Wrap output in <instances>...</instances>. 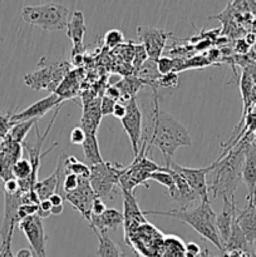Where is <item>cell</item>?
<instances>
[{
  "label": "cell",
  "mask_w": 256,
  "mask_h": 257,
  "mask_svg": "<svg viewBox=\"0 0 256 257\" xmlns=\"http://www.w3.org/2000/svg\"><path fill=\"white\" fill-rule=\"evenodd\" d=\"M103 118L100 112V99L88 103V107L84 108V113L82 117V128L85 133L97 135L100 119Z\"/></svg>",
  "instance_id": "obj_20"
},
{
  "label": "cell",
  "mask_w": 256,
  "mask_h": 257,
  "mask_svg": "<svg viewBox=\"0 0 256 257\" xmlns=\"http://www.w3.org/2000/svg\"><path fill=\"white\" fill-rule=\"evenodd\" d=\"M14 257H35V255L32 250H28V248H22V250H19L17 253H15Z\"/></svg>",
  "instance_id": "obj_46"
},
{
  "label": "cell",
  "mask_w": 256,
  "mask_h": 257,
  "mask_svg": "<svg viewBox=\"0 0 256 257\" xmlns=\"http://www.w3.org/2000/svg\"><path fill=\"white\" fill-rule=\"evenodd\" d=\"M124 42V34L118 29H110L105 33L104 43L108 48H115Z\"/></svg>",
  "instance_id": "obj_31"
},
{
  "label": "cell",
  "mask_w": 256,
  "mask_h": 257,
  "mask_svg": "<svg viewBox=\"0 0 256 257\" xmlns=\"http://www.w3.org/2000/svg\"><path fill=\"white\" fill-rule=\"evenodd\" d=\"M242 182L247 187V202H253L256 193V141L253 138L246 141Z\"/></svg>",
  "instance_id": "obj_14"
},
{
  "label": "cell",
  "mask_w": 256,
  "mask_h": 257,
  "mask_svg": "<svg viewBox=\"0 0 256 257\" xmlns=\"http://www.w3.org/2000/svg\"><path fill=\"white\" fill-rule=\"evenodd\" d=\"M82 147H83V151H84L85 160L89 162L90 166H95L104 162V161H103L102 155H100L99 143H98L97 135H89V133H85V141L83 142Z\"/></svg>",
  "instance_id": "obj_23"
},
{
  "label": "cell",
  "mask_w": 256,
  "mask_h": 257,
  "mask_svg": "<svg viewBox=\"0 0 256 257\" xmlns=\"http://www.w3.org/2000/svg\"><path fill=\"white\" fill-rule=\"evenodd\" d=\"M57 185H58V181H57V173L54 172L52 173V176H49L48 178L42 181H38L34 186V192L37 193L38 198L39 201H44L48 200L53 193L57 192Z\"/></svg>",
  "instance_id": "obj_25"
},
{
  "label": "cell",
  "mask_w": 256,
  "mask_h": 257,
  "mask_svg": "<svg viewBox=\"0 0 256 257\" xmlns=\"http://www.w3.org/2000/svg\"><path fill=\"white\" fill-rule=\"evenodd\" d=\"M67 165H68V170H69V173H73V175L78 176V177L88 178V180H89L90 167H88L85 163L78 161L74 156L68 155Z\"/></svg>",
  "instance_id": "obj_30"
},
{
  "label": "cell",
  "mask_w": 256,
  "mask_h": 257,
  "mask_svg": "<svg viewBox=\"0 0 256 257\" xmlns=\"http://www.w3.org/2000/svg\"><path fill=\"white\" fill-rule=\"evenodd\" d=\"M2 251H3V247H0V255H2Z\"/></svg>",
  "instance_id": "obj_51"
},
{
  "label": "cell",
  "mask_w": 256,
  "mask_h": 257,
  "mask_svg": "<svg viewBox=\"0 0 256 257\" xmlns=\"http://www.w3.org/2000/svg\"><path fill=\"white\" fill-rule=\"evenodd\" d=\"M248 138H243L236 147L227 148L225 153L215 161L216 166L208 185V193L212 197L235 198V192L242 182V167L245 158V146Z\"/></svg>",
  "instance_id": "obj_2"
},
{
  "label": "cell",
  "mask_w": 256,
  "mask_h": 257,
  "mask_svg": "<svg viewBox=\"0 0 256 257\" xmlns=\"http://www.w3.org/2000/svg\"><path fill=\"white\" fill-rule=\"evenodd\" d=\"M63 102H64V100H63L62 98L58 97L57 94H50L48 95V97L35 102L34 104L28 107L27 109L13 114L12 117L9 118V123L10 124H14V123L25 122V120L30 119H40V118L44 117L49 110L58 107V104H63Z\"/></svg>",
  "instance_id": "obj_13"
},
{
  "label": "cell",
  "mask_w": 256,
  "mask_h": 257,
  "mask_svg": "<svg viewBox=\"0 0 256 257\" xmlns=\"http://www.w3.org/2000/svg\"><path fill=\"white\" fill-rule=\"evenodd\" d=\"M253 203L256 205V193H255V197H253Z\"/></svg>",
  "instance_id": "obj_49"
},
{
  "label": "cell",
  "mask_w": 256,
  "mask_h": 257,
  "mask_svg": "<svg viewBox=\"0 0 256 257\" xmlns=\"http://www.w3.org/2000/svg\"><path fill=\"white\" fill-rule=\"evenodd\" d=\"M156 63H157V70L161 75L170 74V73H172L173 69H175V62H173V58L161 57Z\"/></svg>",
  "instance_id": "obj_33"
},
{
  "label": "cell",
  "mask_w": 256,
  "mask_h": 257,
  "mask_svg": "<svg viewBox=\"0 0 256 257\" xmlns=\"http://www.w3.org/2000/svg\"><path fill=\"white\" fill-rule=\"evenodd\" d=\"M18 226H19V230L27 237L35 257H47L45 245H47L48 237L44 232L42 218L38 217L37 215L29 216V217L20 221Z\"/></svg>",
  "instance_id": "obj_10"
},
{
  "label": "cell",
  "mask_w": 256,
  "mask_h": 257,
  "mask_svg": "<svg viewBox=\"0 0 256 257\" xmlns=\"http://www.w3.org/2000/svg\"><path fill=\"white\" fill-rule=\"evenodd\" d=\"M125 171V166L118 162H102L90 166L89 183L98 198H113L119 188V180Z\"/></svg>",
  "instance_id": "obj_6"
},
{
  "label": "cell",
  "mask_w": 256,
  "mask_h": 257,
  "mask_svg": "<svg viewBox=\"0 0 256 257\" xmlns=\"http://www.w3.org/2000/svg\"><path fill=\"white\" fill-rule=\"evenodd\" d=\"M45 60L47 63L40 59L38 63L39 69L25 74L23 79L25 85L32 88L33 90H49L52 94H54L64 78L70 73V63L50 62V59L47 58Z\"/></svg>",
  "instance_id": "obj_5"
},
{
  "label": "cell",
  "mask_w": 256,
  "mask_h": 257,
  "mask_svg": "<svg viewBox=\"0 0 256 257\" xmlns=\"http://www.w3.org/2000/svg\"><path fill=\"white\" fill-rule=\"evenodd\" d=\"M3 190H4V193H9V195H14V193L20 192V191H19V182H18V180H15L14 177L9 178V180L4 181V185H3Z\"/></svg>",
  "instance_id": "obj_39"
},
{
  "label": "cell",
  "mask_w": 256,
  "mask_h": 257,
  "mask_svg": "<svg viewBox=\"0 0 256 257\" xmlns=\"http://www.w3.org/2000/svg\"><path fill=\"white\" fill-rule=\"evenodd\" d=\"M120 92V100L119 103L127 104L132 98H135V94L141 89L142 83L138 80L137 77H125L120 82L114 84Z\"/></svg>",
  "instance_id": "obj_24"
},
{
  "label": "cell",
  "mask_w": 256,
  "mask_h": 257,
  "mask_svg": "<svg viewBox=\"0 0 256 257\" xmlns=\"http://www.w3.org/2000/svg\"><path fill=\"white\" fill-rule=\"evenodd\" d=\"M253 140L256 141V131H255V136H253Z\"/></svg>",
  "instance_id": "obj_50"
},
{
  "label": "cell",
  "mask_w": 256,
  "mask_h": 257,
  "mask_svg": "<svg viewBox=\"0 0 256 257\" xmlns=\"http://www.w3.org/2000/svg\"><path fill=\"white\" fill-rule=\"evenodd\" d=\"M84 62V54H72L70 55V64L74 67H80Z\"/></svg>",
  "instance_id": "obj_43"
},
{
  "label": "cell",
  "mask_w": 256,
  "mask_h": 257,
  "mask_svg": "<svg viewBox=\"0 0 256 257\" xmlns=\"http://www.w3.org/2000/svg\"><path fill=\"white\" fill-rule=\"evenodd\" d=\"M160 73L157 70V63L156 60L147 59L142 64V67L137 70V78L142 84H148L152 88V92H155L156 87H157L158 78H160Z\"/></svg>",
  "instance_id": "obj_22"
},
{
  "label": "cell",
  "mask_w": 256,
  "mask_h": 257,
  "mask_svg": "<svg viewBox=\"0 0 256 257\" xmlns=\"http://www.w3.org/2000/svg\"><path fill=\"white\" fill-rule=\"evenodd\" d=\"M39 119H30V120H25V122H19V123H14L12 124V128L9 131V138L12 142L14 143H23L24 141L25 136L27 133L29 132L30 128L34 127L35 124L38 123Z\"/></svg>",
  "instance_id": "obj_28"
},
{
  "label": "cell",
  "mask_w": 256,
  "mask_h": 257,
  "mask_svg": "<svg viewBox=\"0 0 256 257\" xmlns=\"http://www.w3.org/2000/svg\"><path fill=\"white\" fill-rule=\"evenodd\" d=\"M52 203L49 202V200H44V201H40L39 206H38V212L37 216L39 218H47L49 217L52 213H50V210H52Z\"/></svg>",
  "instance_id": "obj_38"
},
{
  "label": "cell",
  "mask_w": 256,
  "mask_h": 257,
  "mask_svg": "<svg viewBox=\"0 0 256 257\" xmlns=\"http://www.w3.org/2000/svg\"><path fill=\"white\" fill-rule=\"evenodd\" d=\"M145 133L142 143L147 146V150L152 146L158 148L162 153L166 166L172 162L173 155L178 148L192 145L187 128L183 127L172 115L160 110L156 92H153V112Z\"/></svg>",
  "instance_id": "obj_1"
},
{
  "label": "cell",
  "mask_w": 256,
  "mask_h": 257,
  "mask_svg": "<svg viewBox=\"0 0 256 257\" xmlns=\"http://www.w3.org/2000/svg\"><path fill=\"white\" fill-rule=\"evenodd\" d=\"M69 9L58 3L43 5H28L22 9V19L25 23L40 28L45 32H58L67 28Z\"/></svg>",
  "instance_id": "obj_4"
},
{
  "label": "cell",
  "mask_w": 256,
  "mask_h": 257,
  "mask_svg": "<svg viewBox=\"0 0 256 257\" xmlns=\"http://www.w3.org/2000/svg\"><path fill=\"white\" fill-rule=\"evenodd\" d=\"M12 173H13V177L18 181L28 180V178H30L32 183L35 186L34 181H33V167L32 165H30L29 160H25V158H20V160H18L17 162L13 165Z\"/></svg>",
  "instance_id": "obj_29"
},
{
  "label": "cell",
  "mask_w": 256,
  "mask_h": 257,
  "mask_svg": "<svg viewBox=\"0 0 256 257\" xmlns=\"http://www.w3.org/2000/svg\"><path fill=\"white\" fill-rule=\"evenodd\" d=\"M178 85V74L177 73H170L166 75H160L157 82V87L163 88H176Z\"/></svg>",
  "instance_id": "obj_34"
},
{
  "label": "cell",
  "mask_w": 256,
  "mask_h": 257,
  "mask_svg": "<svg viewBox=\"0 0 256 257\" xmlns=\"http://www.w3.org/2000/svg\"><path fill=\"white\" fill-rule=\"evenodd\" d=\"M216 162H212L210 166L203 168H191L183 167L176 162H171L166 167H170L171 170L176 171L178 175L183 177V180L190 185V187L195 191L201 198V202H210L208 200V182L207 177L215 168Z\"/></svg>",
  "instance_id": "obj_8"
},
{
  "label": "cell",
  "mask_w": 256,
  "mask_h": 257,
  "mask_svg": "<svg viewBox=\"0 0 256 257\" xmlns=\"http://www.w3.org/2000/svg\"><path fill=\"white\" fill-rule=\"evenodd\" d=\"M236 222L240 226L241 231L245 235L248 245L253 246L256 241V205L253 202H247L245 208L237 210Z\"/></svg>",
  "instance_id": "obj_17"
},
{
  "label": "cell",
  "mask_w": 256,
  "mask_h": 257,
  "mask_svg": "<svg viewBox=\"0 0 256 257\" xmlns=\"http://www.w3.org/2000/svg\"><path fill=\"white\" fill-rule=\"evenodd\" d=\"M65 30H67V37L72 40L73 48L84 47L83 39L87 32V27H85L84 14L82 10H74L70 14Z\"/></svg>",
  "instance_id": "obj_18"
},
{
  "label": "cell",
  "mask_w": 256,
  "mask_h": 257,
  "mask_svg": "<svg viewBox=\"0 0 256 257\" xmlns=\"http://www.w3.org/2000/svg\"><path fill=\"white\" fill-rule=\"evenodd\" d=\"M105 210H107V207H105V203L103 202V200H100V198L97 197L94 201H93L92 210H90L92 216H100L102 213H104ZM92 216H90V217H92Z\"/></svg>",
  "instance_id": "obj_40"
},
{
  "label": "cell",
  "mask_w": 256,
  "mask_h": 257,
  "mask_svg": "<svg viewBox=\"0 0 256 257\" xmlns=\"http://www.w3.org/2000/svg\"><path fill=\"white\" fill-rule=\"evenodd\" d=\"M105 97H108L109 99L114 100V102H119L120 100V92L118 90V88L115 85H110L107 89V93H105Z\"/></svg>",
  "instance_id": "obj_42"
},
{
  "label": "cell",
  "mask_w": 256,
  "mask_h": 257,
  "mask_svg": "<svg viewBox=\"0 0 256 257\" xmlns=\"http://www.w3.org/2000/svg\"><path fill=\"white\" fill-rule=\"evenodd\" d=\"M137 34L141 44L146 49L148 59L157 62L161 58V54L166 47V43H167L168 38L172 35V33L165 32V30L153 27H147V25H140V27H137Z\"/></svg>",
  "instance_id": "obj_9"
},
{
  "label": "cell",
  "mask_w": 256,
  "mask_h": 257,
  "mask_svg": "<svg viewBox=\"0 0 256 257\" xmlns=\"http://www.w3.org/2000/svg\"><path fill=\"white\" fill-rule=\"evenodd\" d=\"M208 64H210V62H208L207 58H205L203 55H200V57L196 55V57H192L188 60H186L185 69H187V68H202Z\"/></svg>",
  "instance_id": "obj_35"
},
{
  "label": "cell",
  "mask_w": 256,
  "mask_h": 257,
  "mask_svg": "<svg viewBox=\"0 0 256 257\" xmlns=\"http://www.w3.org/2000/svg\"><path fill=\"white\" fill-rule=\"evenodd\" d=\"M95 198L97 196L90 187L89 180L83 177H79V185L77 190L65 193L64 196V200H67L88 222L90 221V216H92L90 210H92V203Z\"/></svg>",
  "instance_id": "obj_12"
},
{
  "label": "cell",
  "mask_w": 256,
  "mask_h": 257,
  "mask_svg": "<svg viewBox=\"0 0 256 257\" xmlns=\"http://www.w3.org/2000/svg\"><path fill=\"white\" fill-rule=\"evenodd\" d=\"M69 141L72 145H83L85 141V132L82 127L73 128L69 135Z\"/></svg>",
  "instance_id": "obj_36"
},
{
  "label": "cell",
  "mask_w": 256,
  "mask_h": 257,
  "mask_svg": "<svg viewBox=\"0 0 256 257\" xmlns=\"http://www.w3.org/2000/svg\"><path fill=\"white\" fill-rule=\"evenodd\" d=\"M141 145L142 146L140 148V152H138V155L136 156L131 165L125 166L124 173H123L119 180V187L132 193L133 190L140 185H145L148 188V185H146V182L148 181L151 173L162 171L165 168L151 161L147 157V146L145 143H141Z\"/></svg>",
  "instance_id": "obj_7"
},
{
  "label": "cell",
  "mask_w": 256,
  "mask_h": 257,
  "mask_svg": "<svg viewBox=\"0 0 256 257\" xmlns=\"http://www.w3.org/2000/svg\"><path fill=\"white\" fill-rule=\"evenodd\" d=\"M48 200H49V202L52 203V206H60L64 203V197L60 196L59 193H53Z\"/></svg>",
  "instance_id": "obj_44"
},
{
  "label": "cell",
  "mask_w": 256,
  "mask_h": 257,
  "mask_svg": "<svg viewBox=\"0 0 256 257\" xmlns=\"http://www.w3.org/2000/svg\"><path fill=\"white\" fill-rule=\"evenodd\" d=\"M148 180L156 181V182H158V183H161L162 186H165V187L168 190V195H170V197L172 198L173 201L177 200L178 192H177V188H176L175 181H173L172 176H171V173L168 172V170L166 166L162 171H157V172L151 173L150 177H148Z\"/></svg>",
  "instance_id": "obj_27"
},
{
  "label": "cell",
  "mask_w": 256,
  "mask_h": 257,
  "mask_svg": "<svg viewBox=\"0 0 256 257\" xmlns=\"http://www.w3.org/2000/svg\"><path fill=\"white\" fill-rule=\"evenodd\" d=\"M236 215H237V207H236L235 198H232V200L223 198L222 211L216 218V225H217L218 235H220L223 248H225V245L227 243L228 238H230L232 225L236 220Z\"/></svg>",
  "instance_id": "obj_15"
},
{
  "label": "cell",
  "mask_w": 256,
  "mask_h": 257,
  "mask_svg": "<svg viewBox=\"0 0 256 257\" xmlns=\"http://www.w3.org/2000/svg\"><path fill=\"white\" fill-rule=\"evenodd\" d=\"M127 114V104H123V103H115L114 109H113V117L117 118V119L122 120L123 118Z\"/></svg>",
  "instance_id": "obj_41"
},
{
  "label": "cell",
  "mask_w": 256,
  "mask_h": 257,
  "mask_svg": "<svg viewBox=\"0 0 256 257\" xmlns=\"http://www.w3.org/2000/svg\"><path fill=\"white\" fill-rule=\"evenodd\" d=\"M147 59H148V55L147 53H146V49L143 48V45L142 44L136 45L135 49H133V60H132L133 68H135L136 70H138Z\"/></svg>",
  "instance_id": "obj_32"
},
{
  "label": "cell",
  "mask_w": 256,
  "mask_h": 257,
  "mask_svg": "<svg viewBox=\"0 0 256 257\" xmlns=\"http://www.w3.org/2000/svg\"><path fill=\"white\" fill-rule=\"evenodd\" d=\"M63 211H64V206H63V205L53 206L52 210H50V213H52V215H54V216H59V215H62Z\"/></svg>",
  "instance_id": "obj_47"
},
{
  "label": "cell",
  "mask_w": 256,
  "mask_h": 257,
  "mask_svg": "<svg viewBox=\"0 0 256 257\" xmlns=\"http://www.w3.org/2000/svg\"><path fill=\"white\" fill-rule=\"evenodd\" d=\"M123 128H124L125 133H127L128 138L131 141V146H132L133 156H137L141 148V137H142V113H141L140 108H138L137 99L132 98L130 102L127 103V114L125 117L120 120Z\"/></svg>",
  "instance_id": "obj_11"
},
{
  "label": "cell",
  "mask_w": 256,
  "mask_h": 257,
  "mask_svg": "<svg viewBox=\"0 0 256 257\" xmlns=\"http://www.w3.org/2000/svg\"><path fill=\"white\" fill-rule=\"evenodd\" d=\"M124 223V215L114 208H107L100 216H92L89 226L94 233H107L108 230H118Z\"/></svg>",
  "instance_id": "obj_16"
},
{
  "label": "cell",
  "mask_w": 256,
  "mask_h": 257,
  "mask_svg": "<svg viewBox=\"0 0 256 257\" xmlns=\"http://www.w3.org/2000/svg\"><path fill=\"white\" fill-rule=\"evenodd\" d=\"M143 215L166 216V217L177 218L187 223L193 228L201 237L210 241L215 247L223 252V246L216 225L217 215L213 212L210 202H200V205L190 208H173L168 211H143Z\"/></svg>",
  "instance_id": "obj_3"
},
{
  "label": "cell",
  "mask_w": 256,
  "mask_h": 257,
  "mask_svg": "<svg viewBox=\"0 0 256 257\" xmlns=\"http://www.w3.org/2000/svg\"><path fill=\"white\" fill-rule=\"evenodd\" d=\"M98 238V250L97 256L98 257H122V252H120L119 247L117 243L113 242L107 233H95Z\"/></svg>",
  "instance_id": "obj_26"
},
{
  "label": "cell",
  "mask_w": 256,
  "mask_h": 257,
  "mask_svg": "<svg viewBox=\"0 0 256 257\" xmlns=\"http://www.w3.org/2000/svg\"><path fill=\"white\" fill-rule=\"evenodd\" d=\"M236 50L238 53H246L248 50V44L246 43V40H238L237 44H236Z\"/></svg>",
  "instance_id": "obj_45"
},
{
  "label": "cell",
  "mask_w": 256,
  "mask_h": 257,
  "mask_svg": "<svg viewBox=\"0 0 256 257\" xmlns=\"http://www.w3.org/2000/svg\"><path fill=\"white\" fill-rule=\"evenodd\" d=\"M168 172L172 176L173 181H175L176 188H177L178 197L176 200V202L180 205V208H190L191 205L195 202H201V198L198 197L197 193L190 187L187 182L183 180V177L181 175H178L176 171L171 170L170 167H167Z\"/></svg>",
  "instance_id": "obj_19"
},
{
  "label": "cell",
  "mask_w": 256,
  "mask_h": 257,
  "mask_svg": "<svg viewBox=\"0 0 256 257\" xmlns=\"http://www.w3.org/2000/svg\"><path fill=\"white\" fill-rule=\"evenodd\" d=\"M122 190V188H120ZM123 195V202H124V222L127 223L128 227L132 225L133 222H138L140 220H143V213L141 212L140 208H138L137 201H136L135 196L132 192H128V191L122 190ZM125 228V230H127Z\"/></svg>",
  "instance_id": "obj_21"
},
{
  "label": "cell",
  "mask_w": 256,
  "mask_h": 257,
  "mask_svg": "<svg viewBox=\"0 0 256 257\" xmlns=\"http://www.w3.org/2000/svg\"><path fill=\"white\" fill-rule=\"evenodd\" d=\"M247 5H248V9H250V12L252 13L253 17L256 18V2L250 0V2H247Z\"/></svg>",
  "instance_id": "obj_48"
},
{
  "label": "cell",
  "mask_w": 256,
  "mask_h": 257,
  "mask_svg": "<svg viewBox=\"0 0 256 257\" xmlns=\"http://www.w3.org/2000/svg\"><path fill=\"white\" fill-rule=\"evenodd\" d=\"M115 103L117 102L109 99V98L105 97V95L102 98V99H100V112H102L103 117L113 114V109H114Z\"/></svg>",
  "instance_id": "obj_37"
}]
</instances>
